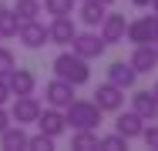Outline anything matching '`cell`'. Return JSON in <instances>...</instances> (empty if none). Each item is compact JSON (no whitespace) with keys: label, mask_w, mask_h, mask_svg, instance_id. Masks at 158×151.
<instances>
[{"label":"cell","mask_w":158,"mask_h":151,"mask_svg":"<svg viewBox=\"0 0 158 151\" xmlns=\"http://www.w3.org/2000/svg\"><path fill=\"white\" fill-rule=\"evenodd\" d=\"M40 118V101L34 97V94H20V97H14V104H10V121L14 124H37Z\"/></svg>","instance_id":"5b68a950"},{"label":"cell","mask_w":158,"mask_h":151,"mask_svg":"<svg viewBox=\"0 0 158 151\" xmlns=\"http://www.w3.org/2000/svg\"><path fill=\"white\" fill-rule=\"evenodd\" d=\"M88 64H91V60H84L81 54H74V51L67 47L64 54L54 57V74L64 77V81H71L74 88H81V84H88V81H91V67H88Z\"/></svg>","instance_id":"7a4b0ae2"},{"label":"cell","mask_w":158,"mask_h":151,"mask_svg":"<svg viewBox=\"0 0 158 151\" xmlns=\"http://www.w3.org/2000/svg\"><path fill=\"white\" fill-rule=\"evenodd\" d=\"M71 148L74 151H94L98 148V131H74Z\"/></svg>","instance_id":"ffe728a7"},{"label":"cell","mask_w":158,"mask_h":151,"mask_svg":"<svg viewBox=\"0 0 158 151\" xmlns=\"http://www.w3.org/2000/svg\"><path fill=\"white\" fill-rule=\"evenodd\" d=\"M91 101H94L101 111H121V108H125V88L104 81V84H98V91H94Z\"/></svg>","instance_id":"ba28073f"},{"label":"cell","mask_w":158,"mask_h":151,"mask_svg":"<svg viewBox=\"0 0 158 151\" xmlns=\"http://www.w3.org/2000/svg\"><path fill=\"white\" fill-rule=\"evenodd\" d=\"M128 44H158V14H145L138 20H128Z\"/></svg>","instance_id":"277c9868"},{"label":"cell","mask_w":158,"mask_h":151,"mask_svg":"<svg viewBox=\"0 0 158 151\" xmlns=\"http://www.w3.org/2000/svg\"><path fill=\"white\" fill-rule=\"evenodd\" d=\"M17 67V57H14V51H7V47H0V77H7L10 71Z\"/></svg>","instance_id":"d4e9b609"},{"label":"cell","mask_w":158,"mask_h":151,"mask_svg":"<svg viewBox=\"0 0 158 151\" xmlns=\"http://www.w3.org/2000/svg\"><path fill=\"white\" fill-rule=\"evenodd\" d=\"M17 27H20L17 10H14V7H7V3H0V40L17 37Z\"/></svg>","instance_id":"d6986e66"},{"label":"cell","mask_w":158,"mask_h":151,"mask_svg":"<svg viewBox=\"0 0 158 151\" xmlns=\"http://www.w3.org/2000/svg\"><path fill=\"white\" fill-rule=\"evenodd\" d=\"M152 14H158V0H152Z\"/></svg>","instance_id":"f546056e"},{"label":"cell","mask_w":158,"mask_h":151,"mask_svg":"<svg viewBox=\"0 0 158 151\" xmlns=\"http://www.w3.org/2000/svg\"><path fill=\"white\" fill-rule=\"evenodd\" d=\"M98 148H101V151H125L128 148V138H121L118 131H114V134H98Z\"/></svg>","instance_id":"603a6c76"},{"label":"cell","mask_w":158,"mask_h":151,"mask_svg":"<svg viewBox=\"0 0 158 151\" xmlns=\"http://www.w3.org/2000/svg\"><path fill=\"white\" fill-rule=\"evenodd\" d=\"M17 40L27 47V51H40L44 44H51V37H47V27L34 17V20H20V27H17Z\"/></svg>","instance_id":"8992f818"},{"label":"cell","mask_w":158,"mask_h":151,"mask_svg":"<svg viewBox=\"0 0 158 151\" xmlns=\"http://www.w3.org/2000/svg\"><path fill=\"white\" fill-rule=\"evenodd\" d=\"M44 101H47L51 108H67V104L74 101V84L54 74V81L44 84Z\"/></svg>","instance_id":"52a82bcc"},{"label":"cell","mask_w":158,"mask_h":151,"mask_svg":"<svg viewBox=\"0 0 158 151\" xmlns=\"http://www.w3.org/2000/svg\"><path fill=\"white\" fill-rule=\"evenodd\" d=\"M131 67L138 71V74H152L158 67V54H155V44H135V51H131Z\"/></svg>","instance_id":"7c38bea8"},{"label":"cell","mask_w":158,"mask_h":151,"mask_svg":"<svg viewBox=\"0 0 158 151\" xmlns=\"http://www.w3.org/2000/svg\"><path fill=\"white\" fill-rule=\"evenodd\" d=\"M98 34H101L108 44H125V34H128V20H125V14H104V20H101Z\"/></svg>","instance_id":"30bf717a"},{"label":"cell","mask_w":158,"mask_h":151,"mask_svg":"<svg viewBox=\"0 0 158 151\" xmlns=\"http://www.w3.org/2000/svg\"><path fill=\"white\" fill-rule=\"evenodd\" d=\"M152 94H155V101H158V81H155V88H152Z\"/></svg>","instance_id":"4dcf8cb0"},{"label":"cell","mask_w":158,"mask_h":151,"mask_svg":"<svg viewBox=\"0 0 158 151\" xmlns=\"http://www.w3.org/2000/svg\"><path fill=\"white\" fill-rule=\"evenodd\" d=\"M135 7H152V0H131Z\"/></svg>","instance_id":"f1b7e54d"},{"label":"cell","mask_w":158,"mask_h":151,"mask_svg":"<svg viewBox=\"0 0 158 151\" xmlns=\"http://www.w3.org/2000/svg\"><path fill=\"white\" fill-rule=\"evenodd\" d=\"M14 94H10V84H7V77H0V104H7Z\"/></svg>","instance_id":"4316f807"},{"label":"cell","mask_w":158,"mask_h":151,"mask_svg":"<svg viewBox=\"0 0 158 151\" xmlns=\"http://www.w3.org/2000/svg\"><path fill=\"white\" fill-rule=\"evenodd\" d=\"M77 3H81V0H77Z\"/></svg>","instance_id":"836d02e7"},{"label":"cell","mask_w":158,"mask_h":151,"mask_svg":"<svg viewBox=\"0 0 158 151\" xmlns=\"http://www.w3.org/2000/svg\"><path fill=\"white\" fill-rule=\"evenodd\" d=\"M27 128L24 124H7L3 131H0V148H7V151H27Z\"/></svg>","instance_id":"5bb4252c"},{"label":"cell","mask_w":158,"mask_h":151,"mask_svg":"<svg viewBox=\"0 0 158 151\" xmlns=\"http://www.w3.org/2000/svg\"><path fill=\"white\" fill-rule=\"evenodd\" d=\"M131 111L135 114H141L145 121H155L158 118V101L152 91H135L131 94Z\"/></svg>","instance_id":"e0dca14e"},{"label":"cell","mask_w":158,"mask_h":151,"mask_svg":"<svg viewBox=\"0 0 158 151\" xmlns=\"http://www.w3.org/2000/svg\"><path fill=\"white\" fill-rule=\"evenodd\" d=\"M108 81L128 91V88H135V81H138V71L131 67V60H114V64L108 67Z\"/></svg>","instance_id":"9a60e30c"},{"label":"cell","mask_w":158,"mask_h":151,"mask_svg":"<svg viewBox=\"0 0 158 151\" xmlns=\"http://www.w3.org/2000/svg\"><path fill=\"white\" fill-rule=\"evenodd\" d=\"M71 51H74V54H81L84 60H98L104 51H108V40H104V37H101L94 27H88L84 34H81V30L74 34V40H71Z\"/></svg>","instance_id":"3957f363"},{"label":"cell","mask_w":158,"mask_h":151,"mask_svg":"<svg viewBox=\"0 0 158 151\" xmlns=\"http://www.w3.org/2000/svg\"><path fill=\"white\" fill-rule=\"evenodd\" d=\"M101 114H104V111L98 108L94 101H77V97L64 108V121H67L71 131H98Z\"/></svg>","instance_id":"6da1fadb"},{"label":"cell","mask_w":158,"mask_h":151,"mask_svg":"<svg viewBox=\"0 0 158 151\" xmlns=\"http://www.w3.org/2000/svg\"><path fill=\"white\" fill-rule=\"evenodd\" d=\"M74 34H77V24H74L71 17H54V20H51V27H47L51 44H57V47H71Z\"/></svg>","instance_id":"8fae6325"},{"label":"cell","mask_w":158,"mask_h":151,"mask_svg":"<svg viewBox=\"0 0 158 151\" xmlns=\"http://www.w3.org/2000/svg\"><path fill=\"white\" fill-rule=\"evenodd\" d=\"M155 54H158V44H155Z\"/></svg>","instance_id":"d6a6232c"},{"label":"cell","mask_w":158,"mask_h":151,"mask_svg":"<svg viewBox=\"0 0 158 151\" xmlns=\"http://www.w3.org/2000/svg\"><path fill=\"white\" fill-rule=\"evenodd\" d=\"M37 131H44V134H51L54 141L61 138L64 131H67V121H64V108H40V118H37Z\"/></svg>","instance_id":"9c48e42d"},{"label":"cell","mask_w":158,"mask_h":151,"mask_svg":"<svg viewBox=\"0 0 158 151\" xmlns=\"http://www.w3.org/2000/svg\"><path fill=\"white\" fill-rule=\"evenodd\" d=\"M141 141H145L148 148H158V124H152V128L145 124V128H141Z\"/></svg>","instance_id":"484cf974"},{"label":"cell","mask_w":158,"mask_h":151,"mask_svg":"<svg viewBox=\"0 0 158 151\" xmlns=\"http://www.w3.org/2000/svg\"><path fill=\"white\" fill-rule=\"evenodd\" d=\"M104 14H108V7L101 3V0H81V7H77V17H81V24L84 27H101V20H104Z\"/></svg>","instance_id":"ac0fdd59"},{"label":"cell","mask_w":158,"mask_h":151,"mask_svg":"<svg viewBox=\"0 0 158 151\" xmlns=\"http://www.w3.org/2000/svg\"><path fill=\"white\" fill-rule=\"evenodd\" d=\"M10 124V111H7V104H0V131Z\"/></svg>","instance_id":"83f0119b"},{"label":"cell","mask_w":158,"mask_h":151,"mask_svg":"<svg viewBox=\"0 0 158 151\" xmlns=\"http://www.w3.org/2000/svg\"><path fill=\"white\" fill-rule=\"evenodd\" d=\"M118 114V111H114ZM141 128H145V118L141 114H135V111H125V114H118V121H114V131L121 134V138H141Z\"/></svg>","instance_id":"2e32d148"},{"label":"cell","mask_w":158,"mask_h":151,"mask_svg":"<svg viewBox=\"0 0 158 151\" xmlns=\"http://www.w3.org/2000/svg\"><path fill=\"white\" fill-rule=\"evenodd\" d=\"M101 3H104V7H111V3H114V0H101Z\"/></svg>","instance_id":"1f68e13d"},{"label":"cell","mask_w":158,"mask_h":151,"mask_svg":"<svg viewBox=\"0 0 158 151\" xmlns=\"http://www.w3.org/2000/svg\"><path fill=\"white\" fill-rule=\"evenodd\" d=\"M7 84H10V94L14 97H20V94H34L37 91V77H34V71H27V67H14L7 74Z\"/></svg>","instance_id":"4fadbf2b"},{"label":"cell","mask_w":158,"mask_h":151,"mask_svg":"<svg viewBox=\"0 0 158 151\" xmlns=\"http://www.w3.org/2000/svg\"><path fill=\"white\" fill-rule=\"evenodd\" d=\"M27 151H54V138L44 134V131H37V134L27 138Z\"/></svg>","instance_id":"cb8c5ba5"},{"label":"cell","mask_w":158,"mask_h":151,"mask_svg":"<svg viewBox=\"0 0 158 151\" xmlns=\"http://www.w3.org/2000/svg\"><path fill=\"white\" fill-rule=\"evenodd\" d=\"M14 10H17L20 20H34L37 14H44V3H40V0H17Z\"/></svg>","instance_id":"7402d4cb"},{"label":"cell","mask_w":158,"mask_h":151,"mask_svg":"<svg viewBox=\"0 0 158 151\" xmlns=\"http://www.w3.org/2000/svg\"><path fill=\"white\" fill-rule=\"evenodd\" d=\"M40 3H44V10L54 14V17H71L74 7H77V0H40Z\"/></svg>","instance_id":"44dd1931"}]
</instances>
